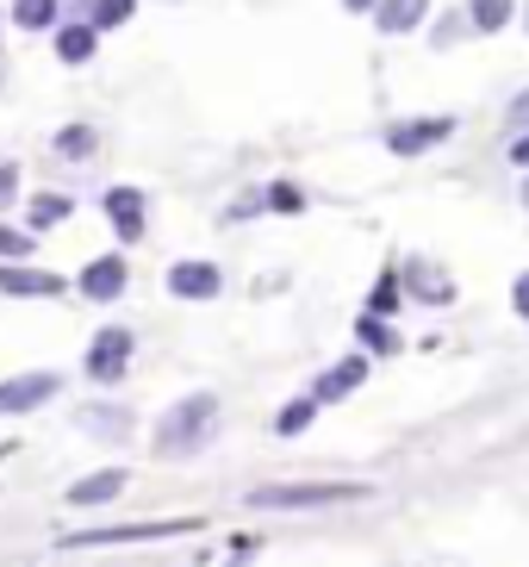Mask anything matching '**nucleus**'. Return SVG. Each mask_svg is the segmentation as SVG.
Masks as SVG:
<instances>
[{"mask_svg":"<svg viewBox=\"0 0 529 567\" xmlns=\"http://www.w3.org/2000/svg\"><path fill=\"white\" fill-rule=\"evenodd\" d=\"M268 213L299 218V213H305V187H299V182H274V187H268Z\"/></svg>","mask_w":529,"mask_h":567,"instance_id":"393cba45","label":"nucleus"},{"mask_svg":"<svg viewBox=\"0 0 529 567\" xmlns=\"http://www.w3.org/2000/svg\"><path fill=\"white\" fill-rule=\"evenodd\" d=\"M256 549H262L256 536H231V549H225V555H231V561H256Z\"/></svg>","mask_w":529,"mask_h":567,"instance_id":"c756f323","label":"nucleus"},{"mask_svg":"<svg viewBox=\"0 0 529 567\" xmlns=\"http://www.w3.org/2000/svg\"><path fill=\"white\" fill-rule=\"evenodd\" d=\"M132 13H137V0H87V25H94L100 38L118 32V25H125Z\"/></svg>","mask_w":529,"mask_h":567,"instance_id":"5701e85b","label":"nucleus"},{"mask_svg":"<svg viewBox=\"0 0 529 567\" xmlns=\"http://www.w3.org/2000/svg\"><path fill=\"white\" fill-rule=\"evenodd\" d=\"M448 137H455V118H405V125L386 132V151L393 156H424V151H436V144H448Z\"/></svg>","mask_w":529,"mask_h":567,"instance_id":"1a4fd4ad","label":"nucleus"},{"mask_svg":"<svg viewBox=\"0 0 529 567\" xmlns=\"http://www.w3.org/2000/svg\"><path fill=\"white\" fill-rule=\"evenodd\" d=\"M199 517H156V524H100V530L63 536V549H113V543H163V536H194Z\"/></svg>","mask_w":529,"mask_h":567,"instance_id":"7ed1b4c3","label":"nucleus"},{"mask_svg":"<svg viewBox=\"0 0 529 567\" xmlns=\"http://www.w3.org/2000/svg\"><path fill=\"white\" fill-rule=\"evenodd\" d=\"M523 206H529V182H523Z\"/></svg>","mask_w":529,"mask_h":567,"instance_id":"72a5a7b5","label":"nucleus"},{"mask_svg":"<svg viewBox=\"0 0 529 567\" xmlns=\"http://www.w3.org/2000/svg\"><path fill=\"white\" fill-rule=\"evenodd\" d=\"M511 125H517V132H523V125H529V87H523V94H517V101H511Z\"/></svg>","mask_w":529,"mask_h":567,"instance_id":"2f4dec72","label":"nucleus"},{"mask_svg":"<svg viewBox=\"0 0 529 567\" xmlns=\"http://www.w3.org/2000/svg\"><path fill=\"white\" fill-rule=\"evenodd\" d=\"M63 13V0H13V25L19 32H50Z\"/></svg>","mask_w":529,"mask_h":567,"instance_id":"412c9836","label":"nucleus"},{"mask_svg":"<svg viewBox=\"0 0 529 567\" xmlns=\"http://www.w3.org/2000/svg\"><path fill=\"white\" fill-rule=\"evenodd\" d=\"M467 19H474V32H505L517 19V0H467Z\"/></svg>","mask_w":529,"mask_h":567,"instance_id":"aec40b11","label":"nucleus"},{"mask_svg":"<svg viewBox=\"0 0 529 567\" xmlns=\"http://www.w3.org/2000/svg\"><path fill=\"white\" fill-rule=\"evenodd\" d=\"M25 218H32V231H56V225L75 218V200H69V194H32V200H25Z\"/></svg>","mask_w":529,"mask_h":567,"instance_id":"2eb2a0df","label":"nucleus"},{"mask_svg":"<svg viewBox=\"0 0 529 567\" xmlns=\"http://www.w3.org/2000/svg\"><path fill=\"white\" fill-rule=\"evenodd\" d=\"M398 300H405V287H398V262L381 268V281H374V293H367V312H398Z\"/></svg>","mask_w":529,"mask_h":567,"instance_id":"b1692460","label":"nucleus"},{"mask_svg":"<svg viewBox=\"0 0 529 567\" xmlns=\"http://www.w3.org/2000/svg\"><path fill=\"white\" fill-rule=\"evenodd\" d=\"M461 32H474V19H467V13H448V19H436V25H431V44H436V51H448Z\"/></svg>","mask_w":529,"mask_h":567,"instance_id":"a878e982","label":"nucleus"},{"mask_svg":"<svg viewBox=\"0 0 529 567\" xmlns=\"http://www.w3.org/2000/svg\"><path fill=\"white\" fill-rule=\"evenodd\" d=\"M19 200V163H0V213Z\"/></svg>","mask_w":529,"mask_h":567,"instance_id":"cd10ccee","label":"nucleus"},{"mask_svg":"<svg viewBox=\"0 0 529 567\" xmlns=\"http://www.w3.org/2000/svg\"><path fill=\"white\" fill-rule=\"evenodd\" d=\"M32 256V231H13V225H0V262H25Z\"/></svg>","mask_w":529,"mask_h":567,"instance_id":"bb28decb","label":"nucleus"},{"mask_svg":"<svg viewBox=\"0 0 529 567\" xmlns=\"http://www.w3.org/2000/svg\"><path fill=\"white\" fill-rule=\"evenodd\" d=\"M355 343H362V350H374V355H398V331L386 324L381 312H362V318H355Z\"/></svg>","mask_w":529,"mask_h":567,"instance_id":"f3484780","label":"nucleus"},{"mask_svg":"<svg viewBox=\"0 0 529 567\" xmlns=\"http://www.w3.org/2000/svg\"><path fill=\"white\" fill-rule=\"evenodd\" d=\"M82 431H94V436H132V412H118V405H87L82 412Z\"/></svg>","mask_w":529,"mask_h":567,"instance_id":"4be33fe9","label":"nucleus"},{"mask_svg":"<svg viewBox=\"0 0 529 567\" xmlns=\"http://www.w3.org/2000/svg\"><path fill=\"white\" fill-rule=\"evenodd\" d=\"M523 25H529V7H523Z\"/></svg>","mask_w":529,"mask_h":567,"instance_id":"f704fd0d","label":"nucleus"},{"mask_svg":"<svg viewBox=\"0 0 529 567\" xmlns=\"http://www.w3.org/2000/svg\"><path fill=\"white\" fill-rule=\"evenodd\" d=\"M218 436V393H187L156 417V455H194Z\"/></svg>","mask_w":529,"mask_h":567,"instance_id":"f257e3e1","label":"nucleus"},{"mask_svg":"<svg viewBox=\"0 0 529 567\" xmlns=\"http://www.w3.org/2000/svg\"><path fill=\"white\" fill-rule=\"evenodd\" d=\"M318 412H324V405H318V393H305V400L281 405V412H274V436H305V431L318 424Z\"/></svg>","mask_w":529,"mask_h":567,"instance_id":"a211bd4d","label":"nucleus"},{"mask_svg":"<svg viewBox=\"0 0 529 567\" xmlns=\"http://www.w3.org/2000/svg\"><path fill=\"white\" fill-rule=\"evenodd\" d=\"M69 275H56V268H25V262H0V293L7 300H63L69 293Z\"/></svg>","mask_w":529,"mask_h":567,"instance_id":"0eeeda50","label":"nucleus"},{"mask_svg":"<svg viewBox=\"0 0 529 567\" xmlns=\"http://www.w3.org/2000/svg\"><path fill=\"white\" fill-rule=\"evenodd\" d=\"M505 156H511V163H517V168H523V175H529V125H523V132H517V144H511V151H505Z\"/></svg>","mask_w":529,"mask_h":567,"instance_id":"7c9ffc66","label":"nucleus"},{"mask_svg":"<svg viewBox=\"0 0 529 567\" xmlns=\"http://www.w3.org/2000/svg\"><path fill=\"white\" fill-rule=\"evenodd\" d=\"M94 144H100L94 125H63V132L50 137V151L63 156V163H82V156H94Z\"/></svg>","mask_w":529,"mask_h":567,"instance_id":"6ab92c4d","label":"nucleus"},{"mask_svg":"<svg viewBox=\"0 0 529 567\" xmlns=\"http://www.w3.org/2000/svg\"><path fill=\"white\" fill-rule=\"evenodd\" d=\"M349 13H374V0H343Z\"/></svg>","mask_w":529,"mask_h":567,"instance_id":"473e14b6","label":"nucleus"},{"mask_svg":"<svg viewBox=\"0 0 529 567\" xmlns=\"http://www.w3.org/2000/svg\"><path fill=\"white\" fill-rule=\"evenodd\" d=\"M100 213L113 218L118 244H137V237L149 231V200H144V187H132V182L106 187V194H100Z\"/></svg>","mask_w":529,"mask_h":567,"instance_id":"6e6552de","label":"nucleus"},{"mask_svg":"<svg viewBox=\"0 0 529 567\" xmlns=\"http://www.w3.org/2000/svg\"><path fill=\"white\" fill-rule=\"evenodd\" d=\"M349 499H374V486L367 481H274L249 493L256 512H318V505H349Z\"/></svg>","mask_w":529,"mask_h":567,"instance_id":"f03ea898","label":"nucleus"},{"mask_svg":"<svg viewBox=\"0 0 529 567\" xmlns=\"http://www.w3.org/2000/svg\"><path fill=\"white\" fill-rule=\"evenodd\" d=\"M125 275H132L125 256H94V262L75 275V287H82L87 300H118V293H125Z\"/></svg>","mask_w":529,"mask_h":567,"instance_id":"ddd939ff","label":"nucleus"},{"mask_svg":"<svg viewBox=\"0 0 529 567\" xmlns=\"http://www.w3.org/2000/svg\"><path fill=\"white\" fill-rule=\"evenodd\" d=\"M132 350H137V337L125 331V324H106V331L87 343V381H100V386H113V381H125V368H132Z\"/></svg>","mask_w":529,"mask_h":567,"instance_id":"39448f33","label":"nucleus"},{"mask_svg":"<svg viewBox=\"0 0 529 567\" xmlns=\"http://www.w3.org/2000/svg\"><path fill=\"white\" fill-rule=\"evenodd\" d=\"M374 25H381L386 38H405V32H417L424 19H431V0H374Z\"/></svg>","mask_w":529,"mask_h":567,"instance_id":"4468645a","label":"nucleus"},{"mask_svg":"<svg viewBox=\"0 0 529 567\" xmlns=\"http://www.w3.org/2000/svg\"><path fill=\"white\" fill-rule=\"evenodd\" d=\"M362 381H367V355H343V362H331L312 381V393H318V405H336V400H349Z\"/></svg>","mask_w":529,"mask_h":567,"instance_id":"f8f14e48","label":"nucleus"},{"mask_svg":"<svg viewBox=\"0 0 529 567\" xmlns=\"http://www.w3.org/2000/svg\"><path fill=\"white\" fill-rule=\"evenodd\" d=\"M56 393H63V374H56V368L7 374V381H0V417H25V412H38L44 400H56Z\"/></svg>","mask_w":529,"mask_h":567,"instance_id":"20e7f679","label":"nucleus"},{"mask_svg":"<svg viewBox=\"0 0 529 567\" xmlns=\"http://www.w3.org/2000/svg\"><path fill=\"white\" fill-rule=\"evenodd\" d=\"M511 312H517V318H529V268L511 281Z\"/></svg>","mask_w":529,"mask_h":567,"instance_id":"c85d7f7f","label":"nucleus"},{"mask_svg":"<svg viewBox=\"0 0 529 567\" xmlns=\"http://www.w3.org/2000/svg\"><path fill=\"white\" fill-rule=\"evenodd\" d=\"M398 287L417 306H455V275L443 262H431V256H405L398 262Z\"/></svg>","mask_w":529,"mask_h":567,"instance_id":"423d86ee","label":"nucleus"},{"mask_svg":"<svg viewBox=\"0 0 529 567\" xmlns=\"http://www.w3.org/2000/svg\"><path fill=\"white\" fill-rule=\"evenodd\" d=\"M94 51H100V32L87 25V19H82V25H63V32H56V56H63L69 69H82Z\"/></svg>","mask_w":529,"mask_h":567,"instance_id":"dca6fc26","label":"nucleus"},{"mask_svg":"<svg viewBox=\"0 0 529 567\" xmlns=\"http://www.w3.org/2000/svg\"><path fill=\"white\" fill-rule=\"evenodd\" d=\"M125 486H132V474H125V467H100V474H82V481L69 486L63 505H75V512H94V505H113Z\"/></svg>","mask_w":529,"mask_h":567,"instance_id":"9d476101","label":"nucleus"},{"mask_svg":"<svg viewBox=\"0 0 529 567\" xmlns=\"http://www.w3.org/2000/svg\"><path fill=\"white\" fill-rule=\"evenodd\" d=\"M218 287H225V275H218L212 262H175L168 268V293L175 300H218Z\"/></svg>","mask_w":529,"mask_h":567,"instance_id":"9b49d317","label":"nucleus"}]
</instances>
